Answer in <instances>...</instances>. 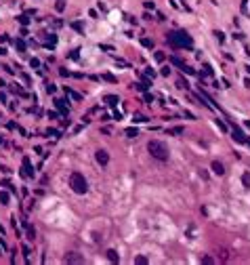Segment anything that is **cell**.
Instances as JSON below:
<instances>
[{
  "label": "cell",
  "mask_w": 250,
  "mask_h": 265,
  "mask_svg": "<svg viewBox=\"0 0 250 265\" xmlns=\"http://www.w3.org/2000/svg\"><path fill=\"white\" fill-rule=\"evenodd\" d=\"M215 122H216V126H219V128H221L223 132H227V124H225V122H223V120H219V118H216Z\"/></svg>",
  "instance_id": "obj_21"
},
{
  "label": "cell",
  "mask_w": 250,
  "mask_h": 265,
  "mask_svg": "<svg viewBox=\"0 0 250 265\" xmlns=\"http://www.w3.org/2000/svg\"><path fill=\"white\" fill-rule=\"evenodd\" d=\"M0 143H2V137H0Z\"/></svg>",
  "instance_id": "obj_41"
},
{
  "label": "cell",
  "mask_w": 250,
  "mask_h": 265,
  "mask_svg": "<svg viewBox=\"0 0 250 265\" xmlns=\"http://www.w3.org/2000/svg\"><path fill=\"white\" fill-rule=\"evenodd\" d=\"M0 55H7V49H2V46H0Z\"/></svg>",
  "instance_id": "obj_37"
},
{
  "label": "cell",
  "mask_w": 250,
  "mask_h": 265,
  "mask_svg": "<svg viewBox=\"0 0 250 265\" xmlns=\"http://www.w3.org/2000/svg\"><path fill=\"white\" fill-rule=\"evenodd\" d=\"M166 40L168 44L173 46L174 51H179V49H191L194 46V38L187 34V32H168L166 34Z\"/></svg>",
  "instance_id": "obj_1"
},
{
  "label": "cell",
  "mask_w": 250,
  "mask_h": 265,
  "mask_svg": "<svg viewBox=\"0 0 250 265\" xmlns=\"http://www.w3.org/2000/svg\"><path fill=\"white\" fill-rule=\"evenodd\" d=\"M141 44H143V46H147V49H152V46H153V42L149 40V38H143V40H141Z\"/></svg>",
  "instance_id": "obj_26"
},
{
  "label": "cell",
  "mask_w": 250,
  "mask_h": 265,
  "mask_svg": "<svg viewBox=\"0 0 250 265\" xmlns=\"http://www.w3.org/2000/svg\"><path fill=\"white\" fill-rule=\"evenodd\" d=\"M166 57H164V53H156V61H164Z\"/></svg>",
  "instance_id": "obj_31"
},
{
  "label": "cell",
  "mask_w": 250,
  "mask_h": 265,
  "mask_svg": "<svg viewBox=\"0 0 250 265\" xmlns=\"http://www.w3.org/2000/svg\"><path fill=\"white\" fill-rule=\"evenodd\" d=\"M8 202H11V196H8V192H0V204H2V206H7Z\"/></svg>",
  "instance_id": "obj_11"
},
{
  "label": "cell",
  "mask_w": 250,
  "mask_h": 265,
  "mask_svg": "<svg viewBox=\"0 0 250 265\" xmlns=\"http://www.w3.org/2000/svg\"><path fill=\"white\" fill-rule=\"evenodd\" d=\"M103 101L107 105H111V107H114V105H118L120 103V99H118V95H105L103 97Z\"/></svg>",
  "instance_id": "obj_7"
},
{
  "label": "cell",
  "mask_w": 250,
  "mask_h": 265,
  "mask_svg": "<svg viewBox=\"0 0 250 265\" xmlns=\"http://www.w3.org/2000/svg\"><path fill=\"white\" fill-rule=\"evenodd\" d=\"M55 91H57L55 84H46V93H55Z\"/></svg>",
  "instance_id": "obj_30"
},
{
  "label": "cell",
  "mask_w": 250,
  "mask_h": 265,
  "mask_svg": "<svg viewBox=\"0 0 250 265\" xmlns=\"http://www.w3.org/2000/svg\"><path fill=\"white\" fill-rule=\"evenodd\" d=\"M240 2H242V11L246 13V8H248V0H240Z\"/></svg>",
  "instance_id": "obj_33"
},
{
  "label": "cell",
  "mask_w": 250,
  "mask_h": 265,
  "mask_svg": "<svg viewBox=\"0 0 250 265\" xmlns=\"http://www.w3.org/2000/svg\"><path fill=\"white\" fill-rule=\"evenodd\" d=\"M25 230H28V240H34V238H36V230L32 227V225H28V223H25Z\"/></svg>",
  "instance_id": "obj_16"
},
{
  "label": "cell",
  "mask_w": 250,
  "mask_h": 265,
  "mask_svg": "<svg viewBox=\"0 0 250 265\" xmlns=\"http://www.w3.org/2000/svg\"><path fill=\"white\" fill-rule=\"evenodd\" d=\"M65 263H82V257H78L76 252H70V255L65 257Z\"/></svg>",
  "instance_id": "obj_9"
},
{
  "label": "cell",
  "mask_w": 250,
  "mask_h": 265,
  "mask_svg": "<svg viewBox=\"0 0 250 265\" xmlns=\"http://www.w3.org/2000/svg\"><path fill=\"white\" fill-rule=\"evenodd\" d=\"M177 86H179V89H189V84L185 82V80H179V82H177Z\"/></svg>",
  "instance_id": "obj_28"
},
{
  "label": "cell",
  "mask_w": 250,
  "mask_h": 265,
  "mask_svg": "<svg viewBox=\"0 0 250 265\" xmlns=\"http://www.w3.org/2000/svg\"><path fill=\"white\" fill-rule=\"evenodd\" d=\"M23 175L25 177H34V168H32V164H29V158H23Z\"/></svg>",
  "instance_id": "obj_6"
},
{
  "label": "cell",
  "mask_w": 250,
  "mask_h": 265,
  "mask_svg": "<svg viewBox=\"0 0 250 265\" xmlns=\"http://www.w3.org/2000/svg\"><path fill=\"white\" fill-rule=\"evenodd\" d=\"M29 63H32V68H40V61H38V59H32Z\"/></svg>",
  "instance_id": "obj_34"
},
{
  "label": "cell",
  "mask_w": 250,
  "mask_h": 265,
  "mask_svg": "<svg viewBox=\"0 0 250 265\" xmlns=\"http://www.w3.org/2000/svg\"><path fill=\"white\" fill-rule=\"evenodd\" d=\"M65 95H70V97H72V99H76V101H80V99H82V95H80V93L72 91V89H67V86H65Z\"/></svg>",
  "instance_id": "obj_13"
},
{
  "label": "cell",
  "mask_w": 250,
  "mask_h": 265,
  "mask_svg": "<svg viewBox=\"0 0 250 265\" xmlns=\"http://www.w3.org/2000/svg\"><path fill=\"white\" fill-rule=\"evenodd\" d=\"M126 135H128V137H132V139H135V137H137V135H139V131H137V128H126Z\"/></svg>",
  "instance_id": "obj_22"
},
{
  "label": "cell",
  "mask_w": 250,
  "mask_h": 265,
  "mask_svg": "<svg viewBox=\"0 0 250 265\" xmlns=\"http://www.w3.org/2000/svg\"><path fill=\"white\" fill-rule=\"evenodd\" d=\"M95 158H97V162L101 164V166H107V162H109V154L105 152V149H97Z\"/></svg>",
  "instance_id": "obj_4"
},
{
  "label": "cell",
  "mask_w": 250,
  "mask_h": 265,
  "mask_svg": "<svg viewBox=\"0 0 250 265\" xmlns=\"http://www.w3.org/2000/svg\"><path fill=\"white\" fill-rule=\"evenodd\" d=\"M246 143H248V147H250V137H246Z\"/></svg>",
  "instance_id": "obj_39"
},
{
  "label": "cell",
  "mask_w": 250,
  "mask_h": 265,
  "mask_svg": "<svg viewBox=\"0 0 250 265\" xmlns=\"http://www.w3.org/2000/svg\"><path fill=\"white\" fill-rule=\"evenodd\" d=\"M170 63H173V65H177V68H181V70H183V68H185V63H183V61H181V59H179V57H170Z\"/></svg>",
  "instance_id": "obj_15"
},
{
  "label": "cell",
  "mask_w": 250,
  "mask_h": 265,
  "mask_svg": "<svg viewBox=\"0 0 250 265\" xmlns=\"http://www.w3.org/2000/svg\"><path fill=\"white\" fill-rule=\"evenodd\" d=\"M55 105H57V110H59L61 114L67 116V107H65V101H63V99H55Z\"/></svg>",
  "instance_id": "obj_10"
},
{
  "label": "cell",
  "mask_w": 250,
  "mask_h": 265,
  "mask_svg": "<svg viewBox=\"0 0 250 265\" xmlns=\"http://www.w3.org/2000/svg\"><path fill=\"white\" fill-rule=\"evenodd\" d=\"M246 72H248V74H250V65H246Z\"/></svg>",
  "instance_id": "obj_40"
},
{
  "label": "cell",
  "mask_w": 250,
  "mask_h": 265,
  "mask_svg": "<svg viewBox=\"0 0 250 265\" xmlns=\"http://www.w3.org/2000/svg\"><path fill=\"white\" fill-rule=\"evenodd\" d=\"M147 152L152 154L156 160H160V162H166L168 156H170L166 143H162V141H158V139H152L149 143H147Z\"/></svg>",
  "instance_id": "obj_2"
},
{
  "label": "cell",
  "mask_w": 250,
  "mask_h": 265,
  "mask_svg": "<svg viewBox=\"0 0 250 265\" xmlns=\"http://www.w3.org/2000/svg\"><path fill=\"white\" fill-rule=\"evenodd\" d=\"M72 28L76 30V32H84V28H82V23H80V21H74V23H72Z\"/></svg>",
  "instance_id": "obj_23"
},
{
  "label": "cell",
  "mask_w": 250,
  "mask_h": 265,
  "mask_svg": "<svg viewBox=\"0 0 250 265\" xmlns=\"http://www.w3.org/2000/svg\"><path fill=\"white\" fill-rule=\"evenodd\" d=\"M215 38H216L219 42H225V34H223V32H219V30L215 32Z\"/></svg>",
  "instance_id": "obj_25"
},
{
  "label": "cell",
  "mask_w": 250,
  "mask_h": 265,
  "mask_svg": "<svg viewBox=\"0 0 250 265\" xmlns=\"http://www.w3.org/2000/svg\"><path fill=\"white\" fill-rule=\"evenodd\" d=\"M0 101H7V97H4V93H0Z\"/></svg>",
  "instance_id": "obj_38"
},
{
  "label": "cell",
  "mask_w": 250,
  "mask_h": 265,
  "mask_svg": "<svg viewBox=\"0 0 250 265\" xmlns=\"http://www.w3.org/2000/svg\"><path fill=\"white\" fill-rule=\"evenodd\" d=\"M248 55H250V51H248Z\"/></svg>",
  "instance_id": "obj_42"
},
{
  "label": "cell",
  "mask_w": 250,
  "mask_h": 265,
  "mask_svg": "<svg viewBox=\"0 0 250 265\" xmlns=\"http://www.w3.org/2000/svg\"><path fill=\"white\" fill-rule=\"evenodd\" d=\"M135 263H137V265H145V263H147V257L139 255V257H135Z\"/></svg>",
  "instance_id": "obj_20"
},
{
  "label": "cell",
  "mask_w": 250,
  "mask_h": 265,
  "mask_svg": "<svg viewBox=\"0 0 250 265\" xmlns=\"http://www.w3.org/2000/svg\"><path fill=\"white\" fill-rule=\"evenodd\" d=\"M103 80H107V82H111V84H116V82H118V78H116V76H111V74H103Z\"/></svg>",
  "instance_id": "obj_19"
},
{
  "label": "cell",
  "mask_w": 250,
  "mask_h": 265,
  "mask_svg": "<svg viewBox=\"0 0 250 265\" xmlns=\"http://www.w3.org/2000/svg\"><path fill=\"white\" fill-rule=\"evenodd\" d=\"M145 8H152V11H153V8H156V4H153V2H145Z\"/></svg>",
  "instance_id": "obj_36"
},
{
  "label": "cell",
  "mask_w": 250,
  "mask_h": 265,
  "mask_svg": "<svg viewBox=\"0 0 250 265\" xmlns=\"http://www.w3.org/2000/svg\"><path fill=\"white\" fill-rule=\"evenodd\" d=\"M200 261H202L204 265H212V263H215V259H212V257H202Z\"/></svg>",
  "instance_id": "obj_24"
},
{
  "label": "cell",
  "mask_w": 250,
  "mask_h": 265,
  "mask_svg": "<svg viewBox=\"0 0 250 265\" xmlns=\"http://www.w3.org/2000/svg\"><path fill=\"white\" fill-rule=\"evenodd\" d=\"M145 101H147V103H153V95H149V93H145Z\"/></svg>",
  "instance_id": "obj_32"
},
{
  "label": "cell",
  "mask_w": 250,
  "mask_h": 265,
  "mask_svg": "<svg viewBox=\"0 0 250 265\" xmlns=\"http://www.w3.org/2000/svg\"><path fill=\"white\" fill-rule=\"evenodd\" d=\"M204 74H206V76H212V68H210V65H204Z\"/></svg>",
  "instance_id": "obj_29"
},
{
  "label": "cell",
  "mask_w": 250,
  "mask_h": 265,
  "mask_svg": "<svg viewBox=\"0 0 250 265\" xmlns=\"http://www.w3.org/2000/svg\"><path fill=\"white\" fill-rule=\"evenodd\" d=\"M19 23H21V25H28V23H29V19L25 17V15H21V17H19Z\"/></svg>",
  "instance_id": "obj_27"
},
{
  "label": "cell",
  "mask_w": 250,
  "mask_h": 265,
  "mask_svg": "<svg viewBox=\"0 0 250 265\" xmlns=\"http://www.w3.org/2000/svg\"><path fill=\"white\" fill-rule=\"evenodd\" d=\"M212 173L221 177V175H225V166H223L221 162H212Z\"/></svg>",
  "instance_id": "obj_8"
},
{
  "label": "cell",
  "mask_w": 250,
  "mask_h": 265,
  "mask_svg": "<svg viewBox=\"0 0 250 265\" xmlns=\"http://www.w3.org/2000/svg\"><path fill=\"white\" fill-rule=\"evenodd\" d=\"M242 183H244V187H246V189H250V173L242 175Z\"/></svg>",
  "instance_id": "obj_17"
},
{
  "label": "cell",
  "mask_w": 250,
  "mask_h": 265,
  "mask_svg": "<svg viewBox=\"0 0 250 265\" xmlns=\"http://www.w3.org/2000/svg\"><path fill=\"white\" fill-rule=\"evenodd\" d=\"M70 187L76 192V194H86L88 192V181L84 179L82 173H72L70 175Z\"/></svg>",
  "instance_id": "obj_3"
},
{
  "label": "cell",
  "mask_w": 250,
  "mask_h": 265,
  "mask_svg": "<svg viewBox=\"0 0 250 265\" xmlns=\"http://www.w3.org/2000/svg\"><path fill=\"white\" fill-rule=\"evenodd\" d=\"M168 135H183V126H174V128H168Z\"/></svg>",
  "instance_id": "obj_18"
},
{
  "label": "cell",
  "mask_w": 250,
  "mask_h": 265,
  "mask_svg": "<svg viewBox=\"0 0 250 265\" xmlns=\"http://www.w3.org/2000/svg\"><path fill=\"white\" fill-rule=\"evenodd\" d=\"M231 135H233V141H237V143H246V135H244L237 126H233V132H231Z\"/></svg>",
  "instance_id": "obj_5"
},
{
  "label": "cell",
  "mask_w": 250,
  "mask_h": 265,
  "mask_svg": "<svg viewBox=\"0 0 250 265\" xmlns=\"http://www.w3.org/2000/svg\"><path fill=\"white\" fill-rule=\"evenodd\" d=\"M107 259H109L111 263H118V261H120V255L116 251H107Z\"/></svg>",
  "instance_id": "obj_12"
},
{
  "label": "cell",
  "mask_w": 250,
  "mask_h": 265,
  "mask_svg": "<svg viewBox=\"0 0 250 265\" xmlns=\"http://www.w3.org/2000/svg\"><path fill=\"white\" fill-rule=\"evenodd\" d=\"M15 49L19 51V53H25V42L21 40V38H17V40H15Z\"/></svg>",
  "instance_id": "obj_14"
},
{
  "label": "cell",
  "mask_w": 250,
  "mask_h": 265,
  "mask_svg": "<svg viewBox=\"0 0 250 265\" xmlns=\"http://www.w3.org/2000/svg\"><path fill=\"white\" fill-rule=\"evenodd\" d=\"M160 74H162V76H168V74H170V68H162Z\"/></svg>",
  "instance_id": "obj_35"
}]
</instances>
